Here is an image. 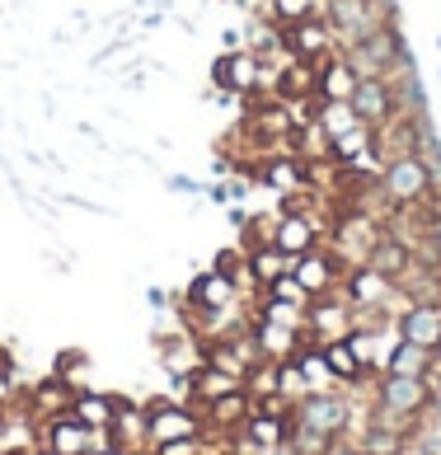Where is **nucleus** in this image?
Returning <instances> with one entry per match:
<instances>
[{
  "instance_id": "33",
  "label": "nucleus",
  "mask_w": 441,
  "mask_h": 455,
  "mask_svg": "<svg viewBox=\"0 0 441 455\" xmlns=\"http://www.w3.org/2000/svg\"><path fill=\"white\" fill-rule=\"evenodd\" d=\"M268 296L273 300H292V306H310V296L301 291V282H296V273H282L273 286H268Z\"/></svg>"
},
{
  "instance_id": "8",
  "label": "nucleus",
  "mask_w": 441,
  "mask_h": 455,
  "mask_svg": "<svg viewBox=\"0 0 441 455\" xmlns=\"http://www.w3.org/2000/svg\"><path fill=\"white\" fill-rule=\"evenodd\" d=\"M183 436H202V418L183 403H164L156 399L146 409V442L160 446V442H183Z\"/></svg>"
},
{
  "instance_id": "16",
  "label": "nucleus",
  "mask_w": 441,
  "mask_h": 455,
  "mask_svg": "<svg viewBox=\"0 0 441 455\" xmlns=\"http://www.w3.org/2000/svg\"><path fill=\"white\" fill-rule=\"evenodd\" d=\"M357 71H352V61L343 52H333L315 66V99L325 104V99H352V90H357Z\"/></svg>"
},
{
  "instance_id": "27",
  "label": "nucleus",
  "mask_w": 441,
  "mask_h": 455,
  "mask_svg": "<svg viewBox=\"0 0 441 455\" xmlns=\"http://www.w3.org/2000/svg\"><path fill=\"white\" fill-rule=\"evenodd\" d=\"M305 179V160L301 156H273L263 164V183H273L277 193H296Z\"/></svg>"
},
{
  "instance_id": "9",
  "label": "nucleus",
  "mask_w": 441,
  "mask_h": 455,
  "mask_svg": "<svg viewBox=\"0 0 441 455\" xmlns=\"http://www.w3.org/2000/svg\"><path fill=\"white\" fill-rule=\"evenodd\" d=\"M333 38H338V33L329 28L325 14H310V20H301V24H292V28H282L286 52L301 57V61H315V66L325 61V57H333Z\"/></svg>"
},
{
  "instance_id": "17",
  "label": "nucleus",
  "mask_w": 441,
  "mask_h": 455,
  "mask_svg": "<svg viewBox=\"0 0 441 455\" xmlns=\"http://www.w3.org/2000/svg\"><path fill=\"white\" fill-rule=\"evenodd\" d=\"M343 291H348V300H352V306H385V296L395 291V282H389V277H381L376 267H371V263L362 259V263H352V267H348V277H343Z\"/></svg>"
},
{
  "instance_id": "5",
  "label": "nucleus",
  "mask_w": 441,
  "mask_h": 455,
  "mask_svg": "<svg viewBox=\"0 0 441 455\" xmlns=\"http://www.w3.org/2000/svg\"><path fill=\"white\" fill-rule=\"evenodd\" d=\"M381 10L385 5H376V0H325L329 28L338 33V38H348V43H357V38H366V33L385 28Z\"/></svg>"
},
{
  "instance_id": "12",
  "label": "nucleus",
  "mask_w": 441,
  "mask_h": 455,
  "mask_svg": "<svg viewBox=\"0 0 441 455\" xmlns=\"http://www.w3.org/2000/svg\"><path fill=\"white\" fill-rule=\"evenodd\" d=\"M212 76H216V85L220 90H235V94H253L263 85V61L253 57V52H230V57H220L212 66Z\"/></svg>"
},
{
  "instance_id": "10",
  "label": "nucleus",
  "mask_w": 441,
  "mask_h": 455,
  "mask_svg": "<svg viewBox=\"0 0 441 455\" xmlns=\"http://www.w3.org/2000/svg\"><path fill=\"white\" fill-rule=\"evenodd\" d=\"M268 244L282 249V254L296 263L301 254L319 249V226H315V216H310V212H282L277 226H273V235H268Z\"/></svg>"
},
{
  "instance_id": "2",
  "label": "nucleus",
  "mask_w": 441,
  "mask_h": 455,
  "mask_svg": "<svg viewBox=\"0 0 441 455\" xmlns=\"http://www.w3.org/2000/svg\"><path fill=\"white\" fill-rule=\"evenodd\" d=\"M343 57L352 61V71H357V76H389L404 61V47L395 38V28L385 24L376 33H366V38H357V43H348Z\"/></svg>"
},
{
  "instance_id": "11",
  "label": "nucleus",
  "mask_w": 441,
  "mask_h": 455,
  "mask_svg": "<svg viewBox=\"0 0 441 455\" xmlns=\"http://www.w3.org/2000/svg\"><path fill=\"white\" fill-rule=\"evenodd\" d=\"M94 436H99V432H90L76 413H61V418H47L43 451H52V455H90V451H99Z\"/></svg>"
},
{
  "instance_id": "21",
  "label": "nucleus",
  "mask_w": 441,
  "mask_h": 455,
  "mask_svg": "<svg viewBox=\"0 0 441 455\" xmlns=\"http://www.w3.org/2000/svg\"><path fill=\"white\" fill-rule=\"evenodd\" d=\"M277 99H282V104H301V99H315V61L286 57V66L277 71Z\"/></svg>"
},
{
  "instance_id": "14",
  "label": "nucleus",
  "mask_w": 441,
  "mask_h": 455,
  "mask_svg": "<svg viewBox=\"0 0 441 455\" xmlns=\"http://www.w3.org/2000/svg\"><path fill=\"white\" fill-rule=\"evenodd\" d=\"M292 273H296V282H301V291L305 296H325V291H333L338 286V259L333 254H325V249H310V254H301L296 263H292Z\"/></svg>"
},
{
  "instance_id": "6",
  "label": "nucleus",
  "mask_w": 441,
  "mask_h": 455,
  "mask_svg": "<svg viewBox=\"0 0 441 455\" xmlns=\"http://www.w3.org/2000/svg\"><path fill=\"white\" fill-rule=\"evenodd\" d=\"M381 409L385 413H399V418H418V413H428L432 409V385L422 380V376H381Z\"/></svg>"
},
{
  "instance_id": "18",
  "label": "nucleus",
  "mask_w": 441,
  "mask_h": 455,
  "mask_svg": "<svg viewBox=\"0 0 441 455\" xmlns=\"http://www.w3.org/2000/svg\"><path fill=\"white\" fill-rule=\"evenodd\" d=\"M188 300H193V310H202V315H226L230 306H235V277H226V273H202L197 282H193V291H188Z\"/></svg>"
},
{
  "instance_id": "35",
  "label": "nucleus",
  "mask_w": 441,
  "mask_h": 455,
  "mask_svg": "<svg viewBox=\"0 0 441 455\" xmlns=\"http://www.w3.org/2000/svg\"><path fill=\"white\" fill-rule=\"evenodd\" d=\"M325 455H362V446H352V442H343V436H333Z\"/></svg>"
},
{
  "instance_id": "24",
  "label": "nucleus",
  "mask_w": 441,
  "mask_h": 455,
  "mask_svg": "<svg viewBox=\"0 0 441 455\" xmlns=\"http://www.w3.org/2000/svg\"><path fill=\"white\" fill-rule=\"evenodd\" d=\"M240 376H230V371H220V366H197L193 376H188V395L193 399H202V403H212V399H220V395H230V390H240Z\"/></svg>"
},
{
  "instance_id": "1",
  "label": "nucleus",
  "mask_w": 441,
  "mask_h": 455,
  "mask_svg": "<svg viewBox=\"0 0 441 455\" xmlns=\"http://www.w3.org/2000/svg\"><path fill=\"white\" fill-rule=\"evenodd\" d=\"M381 193L395 202V207H418V202L432 197V164L418 156V150H399L389 156L385 174H381Z\"/></svg>"
},
{
  "instance_id": "37",
  "label": "nucleus",
  "mask_w": 441,
  "mask_h": 455,
  "mask_svg": "<svg viewBox=\"0 0 441 455\" xmlns=\"http://www.w3.org/2000/svg\"><path fill=\"white\" fill-rule=\"evenodd\" d=\"M137 455H156V451H137Z\"/></svg>"
},
{
  "instance_id": "28",
  "label": "nucleus",
  "mask_w": 441,
  "mask_h": 455,
  "mask_svg": "<svg viewBox=\"0 0 441 455\" xmlns=\"http://www.w3.org/2000/svg\"><path fill=\"white\" fill-rule=\"evenodd\" d=\"M362 455H404L409 451V436H404L399 427H385V423H371L362 432Z\"/></svg>"
},
{
  "instance_id": "25",
  "label": "nucleus",
  "mask_w": 441,
  "mask_h": 455,
  "mask_svg": "<svg viewBox=\"0 0 441 455\" xmlns=\"http://www.w3.org/2000/svg\"><path fill=\"white\" fill-rule=\"evenodd\" d=\"M315 123L325 127V137L333 141V137H348L352 127H362V117L352 108V99H325V104L315 108Z\"/></svg>"
},
{
  "instance_id": "31",
  "label": "nucleus",
  "mask_w": 441,
  "mask_h": 455,
  "mask_svg": "<svg viewBox=\"0 0 441 455\" xmlns=\"http://www.w3.org/2000/svg\"><path fill=\"white\" fill-rule=\"evenodd\" d=\"M259 319H273V324H286V329H305V306L263 296V315H259Z\"/></svg>"
},
{
  "instance_id": "20",
  "label": "nucleus",
  "mask_w": 441,
  "mask_h": 455,
  "mask_svg": "<svg viewBox=\"0 0 441 455\" xmlns=\"http://www.w3.org/2000/svg\"><path fill=\"white\" fill-rule=\"evenodd\" d=\"M385 371H389V376H422V380H428L437 371V352L395 339V343H389V357H385Z\"/></svg>"
},
{
  "instance_id": "29",
  "label": "nucleus",
  "mask_w": 441,
  "mask_h": 455,
  "mask_svg": "<svg viewBox=\"0 0 441 455\" xmlns=\"http://www.w3.org/2000/svg\"><path fill=\"white\" fill-rule=\"evenodd\" d=\"M249 273H253V282H259L263 291H268V286H273V282H277L282 273H292V259H286L282 249H273V244H263L259 254H249Z\"/></svg>"
},
{
  "instance_id": "15",
  "label": "nucleus",
  "mask_w": 441,
  "mask_h": 455,
  "mask_svg": "<svg viewBox=\"0 0 441 455\" xmlns=\"http://www.w3.org/2000/svg\"><path fill=\"white\" fill-rule=\"evenodd\" d=\"M366 263L376 267L381 277H389V282H409L413 277V249L399 240V235H381L376 244H371V254H366Z\"/></svg>"
},
{
  "instance_id": "3",
  "label": "nucleus",
  "mask_w": 441,
  "mask_h": 455,
  "mask_svg": "<svg viewBox=\"0 0 441 455\" xmlns=\"http://www.w3.org/2000/svg\"><path fill=\"white\" fill-rule=\"evenodd\" d=\"M292 413H296L301 427H315V432H325V436H343L348 418H352V403L338 399L333 390H305L292 403Z\"/></svg>"
},
{
  "instance_id": "22",
  "label": "nucleus",
  "mask_w": 441,
  "mask_h": 455,
  "mask_svg": "<svg viewBox=\"0 0 441 455\" xmlns=\"http://www.w3.org/2000/svg\"><path fill=\"white\" fill-rule=\"evenodd\" d=\"M33 413H43V418H61V413H71V403H76V390H71V380L66 376H47L33 385Z\"/></svg>"
},
{
  "instance_id": "4",
  "label": "nucleus",
  "mask_w": 441,
  "mask_h": 455,
  "mask_svg": "<svg viewBox=\"0 0 441 455\" xmlns=\"http://www.w3.org/2000/svg\"><path fill=\"white\" fill-rule=\"evenodd\" d=\"M352 108H357L362 127L381 132V127H389L399 117V94H395V85H389L385 76H362L357 90H352Z\"/></svg>"
},
{
  "instance_id": "30",
  "label": "nucleus",
  "mask_w": 441,
  "mask_h": 455,
  "mask_svg": "<svg viewBox=\"0 0 441 455\" xmlns=\"http://www.w3.org/2000/svg\"><path fill=\"white\" fill-rule=\"evenodd\" d=\"M268 5H273L277 28H292L301 20H310V14H319V0H268Z\"/></svg>"
},
{
  "instance_id": "26",
  "label": "nucleus",
  "mask_w": 441,
  "mask_h": 455,
  "mask_svg": "<svg viewBox=\"0 0 441 455\" xmlns=\"http://www.w3.org/2000/svg\"><path fill=\"white\" fill-rule=\"evenodd\" d=\"M319 352H325V362H329V371H333V380L338 385H357L366 371H362V362L352 357V347H348V339H333V343H319Z\"/></svg>"
},
{
  "instance_id": "34",
  "label": "nucleus",
  "mask_w": 441,
  "mask_h": 455,
  "mask_svg": "<svg viewBox=\"0 0 441 455\" xmlns=\"http://www.w3.org/2000/svg\"><path fill=\"white\" fill-rule=\"evenodd\" d=\"M156 455H202V436H183V442H160L150 446Z\"/></svg>"
},
{
  "instance_id": "32",
  "label": "nucleus",
  "mask_w": 441,
  "mask_h": 455,
  "mask_svg": "<svg viewBox=\"0 0 441 455\" xmlns=\"http://www.w3.org/2000/svg\"><path fill=\"white\" fill-rule=\"evenodd\" d=\"M348 347H352V357L362 362V371L376 366V333H371V329H352L348 333Z\"/></svg>"
},
{
  "instance_id": "36",
  "label": "nucleus",
  "mask_w": 441,
  "mask_h": 455,
  "mask_svg": "<svg viewBox=\"0 0 441 455\" xmlns=\"http://www.w3.org/2000/svg\"><path fill=\"white\" fill-rule=\"evenodd\" d=\"M5 403H10V371L0 366V409H5Z\"/></svg>"
},
{
  "instance_id": "38",
  "label": "nucleus",
  "mask_w": 441,
  "mask_h": 455,
  "mask_svg": "<svg viewBox=\"0 0 441 455\" xmlns=\"http://www.w3.org/2000/svg\"><path fill=\"white\" fill-rule=\"evenodd\" d=\"M0 455H5V451H0Z\"/></svg>"
},
{
  "instance_id": "7",
  "label": "nucleus",
  "mask_w": 441,
  "mask_h": 455,
  "mask_svg": "<svg viewBox=\"0 0 441 455\" xmlns=\"http://www.w3.org/2000/svg\"><path fill=\"white\" fill-rule=\"evenodd\" d=\"M352 329H357V319H352V300H325V296H315L310 306H305V339H310V343L348 339Z\"/></svg>"
},
{
  "instance_id": "13",
  "label": "nucleus",
  "mask_w": 441,
  "mask_h": 455,
  "mask_svg": "<svg viewBox=\"0 0 441 455\" xmlns=\"http://www.w3.org/2000/svg\"><path fill=\"white\" fill-rule=\"evenodd\" d=\"M399 339L428 347V352H441V306L409 300V310L399 315Z\"/></svg>"
},
{
  "instance_id": "19",
  "label": "nucleus",
  "mask_w": 441,
  "mask_h": 455,
  "mask_svg": "<svg viewBox=\"0 0 441 455\" xmlns=\"http://www.w3.org/2000/svg\"><path fill=\"white\" fill-rule=\"evenodd\" d=\"M207 409V418L202 423H212V427H230V432H240L245 423H249V413H253V395L245 390H230V395H220V399H212V403H202Z\"/></svg>"
},
{
  "instance_id": "23",
  "label": "nucleus",
  "mask_w": 441,
  "mask_h": 455,
  "mask_svg": "<svg viewBox=\"0 0 441 455\" xmlns=\"http://www.w3.org/2000/svg\"><path fill=\"white\" fill-rule=\"evenodd\" d=\"M71 413L80 418L90 432H108L113 427V418H117V409H113V395H99V390H76V403H71Z\"/></svg>"
}]
</instances>
